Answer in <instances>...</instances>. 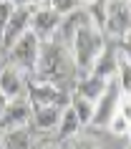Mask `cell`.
Returning <instances> with one entry per match:
<instances>
[{
  "instance_id": "17",
  "label": "cell",
  "mask_w": 131,
  "mask_h": 149,
  "mask_svg": "<svg viewBox=\"0 0 131 149\" xmlns=\"http://www.w3.org/2000/svg\"><path fill=\"white\" fill-rule=\"evenodd\" d=\"M78 129H81V121H78L76 111L71 109V106H66L61 114V124H58V136L61 139H68V136H73V134H78Z\"/></svg>"
},
{
  "instance_id": "8",
  "label": "cell",
  "mask_w": 131,
  "mask_h": 149,
  "mask_svg": "<svg viewBox=\"0 0 131 149\" xmlns=\"http://www.w3.org/2000/svg\"><path fill=\"white\" fill-rule=\"evenodd\" d=\"M33 116V106L28 101V96H20V99H13L8 104V109L0 119V134H8L15 132V129H28Z\"/></svg>"
},
{
  "instance_id": "2",
  "label": "cell",
  "mask_w": 131,
  "mask_h": 149,
  "mask_svg": "<svg viewBox=\"0 0 131 149\" xmlns=\"http://www.w3.org/2000/svg\"><path fill=\"white\" fill-rule=\"evenodd\" d=\"M106 46H108V40H106V36L101 31H96L93 25L81 28V31L76 33L73 43L68 46L71 58H73V68H76L81 76H88L91 68H93V63L98 61V56L106 51Z\"/></svg>"
},
{
  "instance_id": "9",
  "label": "cell",
  "mask_w": 131,
  "mask_h": 149,
  "mask_svg": "<svg viewBox=\"0 0 131 149\" xmlns=\"http://www.w3.org/2000/svg\"><path fill=\"white\" fill-rule=\"evenodd\" d=\"M119 96H121V88H119V84H116V79H114L111 84H108L106 94L96 101V111H93L91 126H96V129H106L108 121L114 119L116 109H119Z\"/></svg>"
},
{
  "instance_id": "15",
  "label": "cell",
  "mask_w": 131,
  "mask_h": 149,
  "mask_svg": "<svg viewBox=\"0 0 131 149\" xmlns=\"http://www.w3.org/2000/svg\"><path fill=\"white\" fill-rule=\"evenodd\" d=\"M0 149H33V136L28 129L0 134Z\"/></svg>"
},
{
  "instance_id": "7",
  "label": "cell",
  "mask_w": 131,
  "mask_h": 149,
  "mask_svg": "<svg viewBox=\"0 0 131 149\" xmlns=\"http://www.w3.org/2000/svg\"><path fill=\"white\" fill-rule=\"evenodd\" d=\"M63 18L51 8V0L48 3H38V10L30 15V31L35 33V38L43 43V40H53L58 28H61Z\"/></svg>"
},
{
  "instance_id": "5",
  "label": "cell",
  "mask_w": 131,
  "mask_h": 149,
  "mask_svg": "<svg viewBox=\"0 0 131 149\" xmlns=\"http://www.w3.org/2000/svg\"><path fill=\"white\" fill-rule=\"evenodd\" d=\"M38 10V3H15V13L8 20L5 31L0 33V43H3V58L8 56V51L30 31V15Z\"/></svg>"
},
{
  "instance_id": "26",
  "label": "cell",
  "mask_w": 131,
  "mask_h": 149,
  "mask_svg": "<svg viewBox=\"0 0 131 149\" xmlns=\"http://www.w3.org/2000/svg\"><path fill=\"white\" fill-rule=\"evenodd\" d=\"M3 63L5 61H3V43H0V68H3Z\"/></svg>"
},
{
  "instance_id": "18",
  "label": "cell",
  "mask_w": 131,
  "mask_h": 149,
  "mask_svg": "<svg viewBox=\"0 0 131 149\" xmlns=\"http://www.w3.org/2000/svg\"><path fill=\"white\" fill-rule=\"evenodd\" d=\"M83 10L88 13V20L96 31H106V0H96V3H86Z\"/></svg>"
},
{
  "instance_id": "22",
  "label": "cell",
  "mask_w": 131,
  "mask_h": 149,
  "mask_svg": "<svg viewBox=\"0 0 131 149\" xmlns=\"http://www.w3.org/2000/svg\"><path fill=\"white\" fill-rule=\"evenodd\" d=\"M116 111H119V114L131 124V99L123 94V91H121V96H119V109H116Z\"/></svg>"
},
{
  "instance_id": "27",
  "label": "cell",
  "mask_w": 131,
  "mask_h": 149,
  "mask_svg": "<svg viewBox=\"0 0 131 149\" xmlns=\"http://www.w3.org/2000/svg\"><path fill=\"white\" fill-rule=\"evenodd\" d=\"M123 94H126V96H129V99H131V86H129V88H126V91H123Z\"/></svg>"
},
{
  "instance_id": "10",
  "label": "cell",
  "mask_w": 131,
  "mask_h": 149,
  "mask_svg": "<svg viewBox=\"0 0 131 149\" xmlns=\"http://www.w3.org/2000/svg\"><path fill=\"white\" fill-rule=\"evenodd\" d=\"M91 25V20H88V13L83 10V5L78 10H73L71 15H66L61 20V28H58V33H55V38L53 40H58L61 46H66L68 48L71 43H73V38H76V33L81 31V28H88Z\"/></svg>"
},
{
  "instance_id": "23",
  "label": "cell",
  "mask_w": 131,
  "mask_h": 149,
  "mask_svg": "<svg viewBox=\"0 0 131 149\" xmlns=\"http://www.w3.org/2000/svg\"><path fill=\"white\" fill-rule=\"evenodd\" d=\"M119 43V53H123L126 58L131 61V33L126 36V38H121V40H116Z\"/></svg>"
},
{
  "instance_id": "16",
  "label": "cell",
  "mask_w": 131,
  "mask_h": 149,
  "mask_svg": "<svg viewBox=\"0 0 131 149\" xmlns=\"http://www.w3.org/2000/svg\"><path fill=\"white\" fill-rule=\"evenodd\" d=\"M71 109L76 111L78 121H81V126H91V119H93V111H96V104L88 101V99H83V96H76L71 94Z\"/></svg>"
},
{
  "instance_id": "21",
  "label": "cell",
  "mask_w": 131,
  "mask_h": 149,
  "mask_svg": "<svg viewBox=\"0 0 131 149\" xmlns=\"http://www.w3.org/2000/svg\"><path fill=\"white\" fill-rule=\"evenodd\" d=\"M13 13H15V3H0V33L5 31V25L13 18Z\"/></svg>"
},
{
  "instance_id": "29",
  "label": "cell",
  "mask_w": 131,
  "mask_h": 149,
  "mask_svg": "<svg viewBox=\"0 0 131 149\" xmlns=\"http://www.w3.org/2000/svg\"><path fill=\"white\" fill-rule=\"evenodd\" d=\"M43 149H55V147H53V144H48V147H43Z\"/></svg>"
},
{
  "instance_id": "14",
  "label": "cell",
  "mask_w": 131,
  "mask_h": 149,
  "mask_svg": "<svg viewBox=\"0 0 131 149\" xmlns=\"http://www.w3.org/2000/svg\"><path fill=\"white\" fill-rule=\"evenodd\" d=\"M111 81H103V79H96V76H78L76 79V88H73V94L76 96H83V99H88V101H98L101 96L106 94V88Z\"/></svg>"
},
{
  "instance_id": "3",
  "label": "cell",
  "mask_w": 131,
  "mask_h": 149,
  "mask_svg": "<svg viewBox=\"0 0 131 149\" xmlns=\"http://www.w3.org/2000/svg\"><path fill=\"white\" fill-rule=\"evenodd\" d=\"M25 96L30 106H58L66 109L71 104V91H66L58 84L51 81H40L35 76H25Z\"/></svg>"
},
{
  "instance_id": "6",
  "label": "cell",
  "mask_w": 131,
  "mask_h": 149,
  "mask_svg": "<svg viewBox=\"0 0 131 149\" xmlns=\"http://www.w3.org/2000/svg\"><path fill=\"white\" fill-rule=\"evenodd\" d=\"M131 33V3H106V31L103 36L121 40Z\"/></svg>"
},
{
  "instance_id": "13",
  "label": "cell",
  "mask_w": 131,
  "mask_h": 149,
  "mask_svg": "<svg viewBox=\"0 0 131 149\" xmlns=\"http://www.w3.org/2000/svg\"><path fill=\"white\" fill-rule=\"evenodd\" d=\"M116 71H119V48L106 46V51L98 56V61L93 63L91 76L103 79V81H114L116 79Z\"/></svg>"
},
{
  "instance_id": "28",
  "label": "cell",
  "mask_w": 131,
  "mask_h": 149,
  "mask_svg": "<svg viewBox=\"0 0 131 149\" xmlns=\"http://www.w3.org/2000/svg\"><path fill=\"white\" fill-rule=\"evenodd\" d=\"M126 136H129V141H131V124H129V134H126Z\"/></svg>"
},
{
  "instance_id": "19",
  "label": "cell",
  "mask_w": 131,
  "mask_h": 149,
  "mask_svg": "<svg viewBox=\"0 0 131 149\" xmlns=\"http://www.w3.org/2000/svg\"><path fill=\"white\" fill-rule=\"evenodd\" d=\"M106 129H108L111 134H114V136H126V134H129V121H126V119H123L121 114L116 111V114H114V119L108 121V126H106Z\"/></svg>"
},
{
  "instance_id": "25",
  "label": "cell",
  "mask_w": 131,
  "mask_h": 149,
  "mask_svg": "<svg viewBox=\"0 0 131 149\" xmlns=\"http://www.w3.org/2000/svg\"><path fill=\"white\" fill-rule=\"evenodd\" d=\"M8 104H10V99L0 91V119H3V114H5V109H8Z\"/></svg>"
},
{
  "instance_id": "4",
  "label": "cell",
  "mask_w": 131,
  "mask_h": 149,
  "mask_svg": "<svg viewBox=\"0 0 131 149\" xmlns=\"http://www.w3.org/2000/svg\"><path fill=\"white\" fill-rule=\"evenodd\" d=\"M38 53H40V40L35 38L33 31H28L23 38L8 51V56H5L8 63H5V66L18 68L23 76H33V73H35V66H38Z\"/></svg>"
},
{
  "instance_id": "24",
  "label": "cell",
  "mask_w": 131,
  "mask_h": 149,
  "mask_svg": "<svg viewBox=\"0 0 131 149\" xmlns=\"http://www.w3.org/2000/svg\"><path fill=\"white\" fill-rule=\"evenodd\" d=\"M71 149H98V144H93V141H76Z\"/></svg>"
},
{
  "instance_id": "12",
  "label": "cell",
  "mask_w": 131,
  "mask_h": 149,
  "mask_svg": "<svg viewBox=\"0 0 131 149\" xmlns=\"http://www.w3.org/2000/svg\"><path fill=\"white\" fill-rule=\"evenodd\" d=\"M61 114L63 109H58V106H33L30 126L35 132H53L61 124Z\"/></svg>"
},
{
  "instance_id": "20",
  "label": "cell",
  "mask_w": 131,
  "mask_h": 149,
  "mask_svg": "<svg viewBox=\"0 0 131 149\" xmlns=\"http://www.w3.org/2000/svg\"><path fill=\"white\" fill-rule=\"evenodd\" d=\"M51 8H53L61 18H66V15H71L73 10L81 8V3H73V0H51Z\"/></svg>"
},
{
  "instance_id": "11",
  "label": "cell",
  "mask_w": 131,
  "mask_h": 149,
  "mask_svg": "<svg viewBox=\"0 0 131 149\" xmlns=\"http://www.w3.org/2000/svg\"><path fill=\"white\" fill-rule=\"evenodd\" d=\"M0 91L8 96L10 101L25 96V79H23V73H20L18 68H13V66H3V68H0Z\"/></svg>"
},
{
  "instance_id": "1",
  "label": "cell",
  "mask_w": 131,
  "mask_h": 149,
  "mask_svg": "<svg viewBox=\"0 0 131 149\" xmlns=\"http://www.w3.org/2000/svg\"><path fill=\"white\" fill-rule=\"evenodd\" d=\"M71 68H73V58H71V51L66 46H61L58 40H43L40 43L38 66H35V73H33L35 79L61 86V81L68 79Z\"/></svg>"
},
{
  "instance_id": "30",
  "label": "cell",
  "mask_w": 131,
  "mask_h": 149,
  "mask_svg": "<svg viewBox=\"0 0 131 149\" xmlns=\"http://www.w3.org/2000/svg\"><path fill=\"white\" fill-rule=\"evenodd\" d=\"M126 149H131V141H129V144H126Z\"/></svg>"
}]
</instances>
